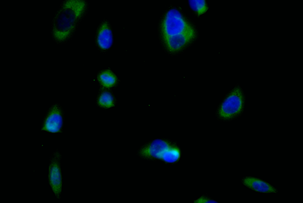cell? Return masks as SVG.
Instances as JSON below:
<instances>
[{
    "label": "cell",
    "instance_id": "obj_1",
    "mask_svg": "<svg viewBox=\"0 0 303 203\" xmlns=\"http://www.w3.org/2000/svg\"><path fill=\"white\" fill-rule=\"evenodd\" d=\"M87 7L84 0H70L64 4L61 12L59 29L56 34L60 40L70 38L84 16Z\"/></svg>",
    "mask_w": 303,
    "mask_h": 203
},
{
    "label": "cell",
    "instance_id": "obj_2",
    "mask_svg": "<svg viewBox=\"0 0 303 203\" xmlns=\"http://www.w3.org/2000/svg\"><path fill=\"white\" fill-rule=\"evenodd\" d=\"M245 102L244 93L239 87L235 88L220 105L217 113V118L223 121L237 117L242 112Z\"/></svg>",
    "mask_w": 303,
    "mask_h": 203
},
{
    "label": "cell",
    "instance_id": "obj_3",
    "mask_svg": "<svg viewBox=\"0 0 303 203\" xmlns=\"http://www.w3.org/2000/svg\"><path fill=\"white\" fill-rule=\"evenodd\" d=\"M164 38L187 33L195 32L193 27L184 18L181 13L173 9L166 13L162 24Z\"/></svg>",
    "mask_w": 303,
    "mask_h": 203
},
{
    "label": "cell",
    "instance_id": "obj_4",
    "mask_svg": "<svg viewBox=\"0 0 303 203\" xmlns=\"http://www.w3.org/2000/svg\"><path fill=\"white\" fill-rule=\"evenodd\" d=\"M59 155L55 152L52 154L49 159L48 180L52 191L58 198L61 191L62 185Z\"/></svg>",
    "mask_w": 303,
    "mask_h": 203
},
{
    "label": "cell",
    "instance_id": "obj_5",
    "mask_svg": "<svg viewBox=\"0 0 303 203\" xmlns=\"http://www.w3.org/2000/svg\"><path fill=\"white\" fill-rule=\"evenodd\" d=\"M63 123L62 112L59 104H53L49 109L44 122L43 130L51 133L59 132Z\"/></svg>",
    "mask_w": 303,
    "mask_h": 203
},
{
    "label": "cell",
    "instance_id": "obj_6",
    "mask_svg": "<svg viewBox=\"0 0 303 203\" xmlns=\"http://www.w3.org/2000/svg\"><path fill=\"white\" fill-rule=\"evenodd\" d=\"M113 41V34L110 25L108 22L104 21L101 24L97 32L96 44L100 49L105 51L111 47Z\"/></svg>",
    "mask_w": 303,
    "mask_h": 203
},
{
    "label": "cell",
    "instance_id": "obj_7",
    "mask_svg": "<svg viewBox=\"0 0 303 203\" xmlns=\"http://www.w3.org/2000/svg\"><path fill=\"white\" fill-rule=\"evenodd\" d=\"M195 32L181 34L164 38L168 49L171 52L179 51L195 38Z\"/></svg>",
    "mask_w": 303,
    "mask_h": 203
},
{
    "label": "cell",
    "instance_id": "obj_8",
    "mask_svg": "<svg viewBox=\"0 0 303 203\" xmlns=\"http://www.w3.org/2000/svg\"><path fill=\"white\" fill-rule=\"evenodd\" d=\"M242 182L249 188L255 191L265 193H276L277 190L267 182L258 178L251 176L244 177Z\"/></svg>",
    "mask_w": 303,
    "mask_h": 203
},
{
    "label": "cell",
    "instance_id": "obj_9",
    "mask_svg": "<svg viewBox=\"0 0 303 203\" xmlns=\"http://www.w3.org/2000/svg\"><path fill=\"white\" fill-rule=\"evenodd\" d=\"M170 146L165 141L156 139L143 149L141 154L146 157L161 159L163 154Z\"/></svg>",
    "mask_w": 303,
    "mask_h": 203
},
{
    "label": "cell",
    "instance_id": "obj_10",
    "mask_svg": "<svg viewBox=\"0 0 303 203\" xmlns=\"http://www.w3.org/2000/svg\"><path fill=\"white\" fill-rule=\"evenodd\" d=\"M98 82L101 85L106 88L115 87L117 83V78L112 70L105 69L99 72L97 76Z\"/></svg>",
    "mask_w": 303,
    "mask_h": 203
},
{
    "label": "cell",
    "instance_id": "obj_11",
    "mask_svg": "<svg viewBox=\"0 0 303 203\" xmlns=\"http://www.w3.org/2000/svg\"><path fill=\"white\" fill-rule=\"evenodd\" d=\"M97 103L101 107L109 108L114 106L115 100L112 93L109 91H104L99 95Z\"/></svg>",
    "mask_w": 303,
    "mask_h": 203
},
{
    "label": "cell",
    "instance_id": "obj_12",
    "mask_svg": "<svg viewBox=\"0 0 303 203\" xmlns=\"http://www.w3.org/2000/svg\"><path fill=\"white\" fill-rule=\"evenodd\" d=\"M180 153L177 147L170 146L162 154L160 159L167 163H173L180 158Z\"/></svg>",
    "mask_w": 303,
    "mask_h": 203
},
{
    "label": "cell",
    "instance_id": "obj_13",
    "mask_svg": "<svg viewBox=\"0 0 303 203\" xmlns=\"http://www.w3.org/2000/svg\"><path fill=\"white\" fill-rule=\"evenodd\" d=\"M188 4L191 9L198 15L204 14L208 9L207 5L205 0H190Z\"/></svg>",
    "mask_w": 303,
    "mask_h": 203
}]
</instances>
